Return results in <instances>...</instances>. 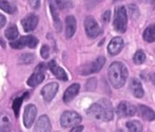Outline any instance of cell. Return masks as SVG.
I'll return each instance as SVG.
<instances>
[{"mask_svg":"<svg viewBox=\"0 0 155 132\" xmlns=\"http://www.w3.org/2000/svg\"><path fill=\"white\" fill-rule=\"evenodd\" d=\"M87 114L97 120L110 121L114 119L113 106L108 99H102L94 103L88 109Z\"/></svg>","mask_w":155,"mask_h":132,"instance_id":"1","label":"cell"},{"mask_svg":"<svg viewBox=\"0 0 155 132\" xmlns=\"http://www.w3.org/2000/svg\"><path fill=\"white\" fill-rule=\"evenodd\" d=\"M108 78L114 89H121L128 78V69L122 62H113L108 68Z\"/></svg>","mask_w":155,"mask_h":132,"instance_id":"2","label":"cell"},{"mask_svg":"<svg viewBox=\"0 0 155 132\" xmlns=\"http://www.w3.org/2000/svg\"><path fill=\"white\" fill-rule=\"evenodd\" d=\"M114 27L117 32L124 33L127 29V11L124 5L118 6L114 12Z\"/></svg>","mask_w":155,"mask_h":132,"instance_id":"3","label":"cell"},{"mask_svg":"<svg viewBox=\"0 0 155 132\" xmlns=\"http://www.w3.org/2000/svg\"><path fill=\"white\" fill-rule=\"evenodd\" d=\"M38 39L34 36H25L10 42V47L15 49H22L25 47L35 48L38 45Z\"/></svg>","mask_w":155,"mask_h":132,"instance_id":"4","label":"cell"},{"mask_svg":"<svg viewBox=\"0 0 155 132\" xmlns=\"http://www.w3.org/2000/svg\"><path fill=\"white\" fill-rule=\"evenodd\" d=\"M82 121V117L74 111H64L60 119V123L63 128L75 127Z\"/></svg>","mask_w":155,"mask_h":132,"instance_id":"5","label":"cell"},{"mask_svg":"<svg viewBox=\"0 0 155 132\" xmlns=\"http://www.w3.org/2000/svg\"><path fill=\"white\" fill-rule=\"evenodd\" d=\"M84 29H85L86 35L91 38L97 37L102 33L101 27L99 26L96 20L92 16H88L85 18V20H84Z\"/></svg>","mask_w":155,"mask_h":132,"instance_id":"6","label":"cell"},{"mask_svg":"<svg viewBox=\"0 0 155 132\" xmlns=\"http://www.w3.org/2000/svg\"><path fill=\"white\" fill-rule=\"evenodd\" d=\"M105 62H106L105 57H99L94 62L82 67L81 70H80V73H81V75L86 76V75H89V74H92V73L99 72L103 68V67L104 66Z\"/></svg>","mask_w":155,"mask_h":132,"instance_id":"7","label":"cell"},{"mask_svg":"<svg viewBox=\"0 0 155 132\" xmlns=\"http://www.w3.org/2000/svg\"><path fill=\"white\" fill-rule=\"evenodd\" d=\"M137 109L130 102L123 101L119 103L116 108V113L120 118H126V117H133L135 115Z\"/></svg>","mask_w":155,"mask_h":132,"instance_id":"8","label":"cell"},{"mask_svg":"<svg viewBox=\"0 0 155 132\" xmlns=\"http://www.w3.org/2000/svg\"><path fill=\"white\" fill-rule=\"evenodd\" d=\"M36 115H37V109L35 105L29 104L25 108L23 120H24V125L26 129L31 128V126L35 122Z\"/></svg>","mask_w":155,"mask_h":132,"instance_id":"9","label":"cell"},{"mask_svg":"<svg viewBox=\"0 0 155 132\" xmlns=\"http://www.w3.org/2000/svg\"><path fill=\"white\" fill-rule=\"evenodd\" d=\"M58 88H59V85L56 82H52V83L45 85L41 90V94L45 101L46 102L52 101L58 91Z\"/></svg>","mask_w":155,"mask_h":132,"instance_id":"10","label":"cell"},{"mask_svg":"<svg viewBox=\"0 0 155 132\" xmlns=\"http://www.w3.org/2000/svg\"><path fill=\"white\" fill-rule=\"evenodd\" d=\"M22 26L25 32H31L35 29L38 24V16L33 13H30L26 15L22 20H21Z\"/></svg>","mask_w":155,"mask_h":132,"instance_id":"11","label":"cell"},{"mask_svg":"<svg viewBox=\"0 0 155 132\" xmlns=\"http://www.w3.org/2000/svg\"><path fill=\"white\" fill-rule=\"evenodd\" d=\"M124 46V39L120 36H115L110 41V43L107 47L108 53L111 56H115L122 51Z\"/></svg>","mask_w":155,"mask_h":132,"instance_id":"12","label":"cell"},{"mask_svg":"<svg viewBox=\"0 0 155 132\" xmlns=\"http://www.w3.org/2000/svg\"><path fill=\"white\" fill-rule=\"evenodd\" d=\"M51 130L52 126L49 118L46 115H43L37 120L34 132H51Z\"/></svg>","mask_w":155,"mask_h":132,"instance_id":"13","label":"cell"},{"mask_svg":"<svg viewBox=\"0 0 155 132\" xmlns=\"http://www.w3.org/2000/svg\"><path fill=\"white\" fill-rule=\"evenodd\" d=\"M48 68L49 69L52 71V73L54 75L55 78H57L58 79L62 80V81H67L68 80V76L66 74V72L57 65V63L55 62L54 59L51 60L48 63Z\"/></svg>","mask_w":155,"mask_h":132,"instance_id":"14","label":"cell"},{"mask_svg":"<svg viewBox=\"0 0 155 132\" xmlns=\"http://www.w3.org/2000/svg\"><path fill=\"white\" fill-rule=\"evenodd\" d=\"M76 31V19L74 16L69 15L65 17V36L71 38Z\"/></svg>","mask_w":155,"mask_h":132,"instance_id":"15","label":"cell"},{"mask_svg":"<svg viewBox=\"0 0 155 132\" xmlns=\"http://www.w3.org/2000/svg\"><path fill=\"white\" fill-rule=\"evenodd\" d=\"M129 88L130 90L132 91V93L134 94V96L137 99H142L144 96V90L143 89L142 83L141 81H139L136 78H133L130 81L129 84Z\"/></svg>","mask_w":155,"mask_h":132,"instance_id":"16","label":"cell"},{"mask_svg":"<svg viewBox=\"0 0 155 132\" xmlns=\"http://www.w3.org/2000/svg\"><path fill=\"white\" fill-rule=\"evenodd\" d=\"M80 90V85L77 83H74L73 85H71L64 93V103H69L70 101H72L79 93Z\"/></svg>","mask_w":155,"mask_h":132,"instance_id":"17","label":"cell"},{"mask_svg":"<svg viewBox=\"0 0 155 132\" xmlns=\"http://www.w3.org/2000/svg\"><path fill=\"white\" fill-rule=\"evenodd\" d=\"M12 130V120L9 114L0 112V132H10Z\"/></svg>","mask_w":155,"mask_h":132,"instance_id":"18","label":"cell"},{"mask_svg":"<svg viewBox=\"0 0 155 132\" xmlns=\"http://www.w3.org/2000/svg\"><path fill=\"white\" fill-rule=\"evenodd\" d=\"M44 79H45V72L35 69V71L28 78L27 85L32 87V88H34V87H36L39 84H41Z\"/></svg>","mask_w":155,"mask_h":132,"instance_id":"19","label":"cell"},{"mask_svg":"<svg viewBox=\"0 0 155 132\" xmlns=\"http://www.w3.org/2000/svg\"><path fill=\"white\" fill-rule=\"evenodd\" d=\"M138 110H139V114L140 116L147 120V121H152L155 120V112L149 107L145 106V105H140L138 107Z\"/></svg>","mask_w":155,"mask_h":132,"instance_id":"20","label":"cell"},{"mask_svg":"<svg viewBox=\"0 0 155 132\" xmlns=\"http://www.w3.org/2000/svg\"><path fill=\"white\" fill-rule=\"evenodd\" d=\"M49 3L50 5H53L57 10H62L73 6V3L71 0H49Z\"/></svg>","mask_w":155,"mask_h":132,"instance_id":"21","label":"cell"},{"mask_svg":"<svg viewBox=\"0 0 155 132\" xmlns=\"http://www.w3.org/2000/svg\"><path fill=\"white\" fill-rule=\"evenodd\" d=\"M143 39L148 43H153L155 41V25H151L145 28L143 32Z\"/></svg>","mask_w":155,"mask_h":132,"instance_id":"22","label":"cell"},{"mask_svg":"<svg viewBox=\"0 0 155 132\" xmlns=\"http://www.w3.org/2000/svg\"><path fill=\"white\" fill-rule=\"evenodd\" d=\"M50 11H51V15L53 17L54 27L56 28L57 31H61L62 30V22H61V19L59 17L58 10L55 7H54L53 5H50Z\"/></svg>","mask_w":155,"mask_h":132,"instance_id":"23","label":"cell"},{"mask_svg":"<svg viewBox=\"0 0 155 132\" xmlns=\"http://www.w3.org/2000/svg\"><path fill=\"white\" fill-rule=\"evenodd\" d=\"M18 35H19V32H18V29L15 25L9 26L6 28V30L5 31V36L9 40H15L16 37L18 36Z\"/></svg>","mask_w":155,"mask_h":132,"instance_id":"24","label":"cell"},{"mask_svg":"<svg viewBox=\"0 0 155 132\" xmlns=\"http://www.w3.org/2000/svg\"><path fill=\"white\" fill-rule=\"evenodd\" d=\"M129 132H143V125L138 120H131L126 123Z\"/></svg>","mask_w":155,"mask_h":132,"instance_id":"25","label":"cell"},{"mask_svg":"<svg viewBox=\"0 0 155 132\" xmlns=\"http://www.w3.org/2000/svg\"><path fill=\"white\" fill-rule=\"evenodd\" d=\"M0 9L7 14H13L15 12V7L7 0H0Z\"/></svg>","mask_w":155,"mask_h":132,"instance_id":"26","label":"cell"},{"mask_svg":"<svg viewBox=\"0 0 155 132\" xmlns=\"http://www.w3.org/2000/svg\"><path fill=\"white\" fill-rule=\"evenodd\" d=\"M145 59H146V55L143 50H138L134 56V62L137 65H141L144 63Z\"/></svg>","mask_w":155,"mask_h":132,"instance_id":"27","label":"cell"},{"mask_svg":"<svg viewBox=\"0 0 155 132\" xmlns=\"http://www.w3.org/2000/svg\"><path fill=\"white\" fill-rule=\"evenodd\" d=\"M23 99L24 98H16L14 102H13V109L15 111V117L17 118L18 115H19V109L21 108V105H22V102H23Z\"/></svg>","mask_w":155,"mask_h":132,"instance_id":"28","label":"cell"},{"mask_svg":"<svg viewBox=\"0 0 155 132\" xmlns=\"http://www.w3.org/2000/svg\"><path fill=\"white\" fill-rule=\"evenodd\" d=\"M128 8H129L130 16L133 18H138V16H140V11H139L138 6L136 5H130Z\"/></svg>","mask_w":155,"mask_h":132,"instance_id":"29","label":"cell"},{"mask_svg":"<svg viewBox=\"0 0 155 132\" xmlns=\"http://www.w3.org/2000/svg\"><path fill=\"white\" fill-rule=\"evenodd\" d=\"M49 47L47 45H43L42 47H41V50H40V54H41V57L45 59H47L49 57Z\"/></svg>","mask_w":155,"mask_h":132,"instance_id":"30","label":"cell"},{"mask_svg":"<svg viewBox=\"0 0 155 132\" xmlns=\"http://www.w3.org/2000/svg\"><path fill=\"white\" fill-rule=\"evenodd\" d=\"M34 59V56L31 55V54H25L24 56L21 57V62H24V63H31Z\"/></svg>","mask_w":155,"mask_h":132,"instance_id":"31","label":"cell"},{"mask_svg":"<svg viewBox=\"0 0 155 132\" xmlns=\"http://www.w3.org/2000/svg\"><path fill=\"white\" fill-rule=\"evenodd\" d=\"M110 18H111V11L110 10H107V11H105L103 14L102 20L104 21V23H108L110 21Z\"/></svg>","mask_w":155,"mask_h":132,"instance_id":"32","label":"cell"},{"mask_svg":"<svg viewBox=\"0 0 155 132\" xmlns=\"http://www.w3.org/2000/svg\"><path fill=\"white\" fill-rule=\"evenodd\" d=\"M28 2H29L30 5L35 9L39 8L40 4H41V0H28Z\"/></svg>","mask_w":155,"mask_h":132,"instance_id":"33","label":"cell"},{"mask_svg":"<svg viewBox=\"0 0 155 132\" xmlns=\"http://www.w3.org/2000/svg\"><path fill=\"white\" fill-rule=\"evenodd\" d=\"M5 24H6V18L5 17V16L0 14V28L3 27Z\"/></svg>","mask_w":155,"mask_h":132,"instance_id":"34","label":"cell"},{"mask_svg":"<svg viewBox=\"0 0 155 132\" xmlns=\"http://www.w3.org/2000/svg\"><path fill=\"white\" fill-rule=\"evenodd\" d=\"M84 130V126H75L72 129L71 132H83Z\"/></svg>","mask_w":155,"mask_h":132,"instance_id":"35","label":"cell"},{"mask_svg":"<svg viewBox=\"0 0 155 132\" xmlns=\"http://www.w3.org/2000/svg\"><path fill=\"white\" fill-rule=\"evenodd\" d=\"M151 80L153 81V85L155 86V73H153V74H152V76H151Z\"/></svg>","mask_w":155,"mask_h":132,"instance_id":"36","label":"cell"},{"mask_svg":"<svg viewBox=\"0 0 155 132\" xmlns=\"http://www.w3.org/2000/svg\"><path fill=\"white\" fill-rule=\"evenodd\" d=\"M144 2H146V3H154L155 0H143Z\"/></svg>","mask_w":155,"mask_h":132,"instance_id":"37","label":"cell"},{"mask_svg":"<svg viewBox=\"0 0 155 132\" xmlns=\"http://www.w3.org/2000/svg\"><path fill=\"white\" fill-rule=\"evenodd\" d=\"M94 1H96V2H102L103 0H94Z\"/></svg>","mask_w":155,"mask_h":132,"instance_id":"38","label":"cell"},{"mask_svg":"<svg viewBox=\"0 0 155 132\" xmlns=\"http://www.w3.org/2000/svg\"><path fill=\"white\" fill-rule=\"evenodd\" d=\"M116 132H124V131H123V130H118V131H116Z\"/></svg>","mask_w":155,"mask_h":132,"instance_id":"39","label":"cell"},{"mask_svg":"<svg viewBox=\"0 0 155 132\" xmlns=\"http://www.w3.org/2000/svg\"><path fill=\"white\" fill-rule=\"evenodd\" d=\"M115 1H118V0H114V2H115Z\"/></svg>","mask_w":155,"mask_h":132,"instance_id":"40","label":"cell"}]
</instances>
